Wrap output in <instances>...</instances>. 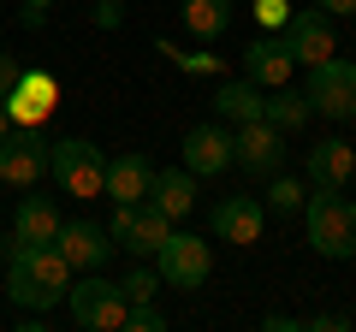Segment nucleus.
I'll use <instances>...</instances> for the list:
<instances>
[{
  "mask_svg": "<svg viewBox=\"0 0 356 332\" xmlns=\"http://www.w3.org/2000/svg\"><path fill=\"white\" fill-rule=\"evenodd\" d=\"M0 256H6V291H13L18 308H42V315H48L54 303H65V291H72V279H77L54 243H18V238H6V243H0Z\"/></svg>",
  "mask_w": 356,
  "mask_h": 332,
  "instance_id": "obj_1",
  "label": "nucleus"
},
{
  "mask_svg": "<svg viewBox=\"0 0 356 332\" xmlns=\"http://www.w3.org/2000/svg\"><path fill=\"white\" fill-rule=\"evenodd\" d=\"M303 226H309V249L327 261H350L356 256V202L344 190H315L303 202Z\"/></svg>",
  "mask_w": 356,
  "mask_h": 332,
  "instance_id": "obj_2",
  "label": "nucleus"
},
{
  "mask_svg": "<svg viewBox=\"0 0 356 332\" xmlns=\"http://www.w3.org/2000/svg\"><path fill=\"white\" fill-rule=\"evenodd\" d=\"M65 308H72L77 326L89 332H125V291H119L113 279H102V273H77L72 291H65Z\"/></svg>",
  "mask_w": 356,
  "mask_h": 332,
  "instance_id": "obj_3",
  "label": "nucleus"
},
{
  "mask_svg": "<svg viewBox=\"0 0 356 332\" xmlns=\"http://www.w3.org/2000/svg\"><path fill=\"white\" fill-rule=\"evenodd\" d=\"M48 179L60 184L65 196H102V184H107V154L95 149V142H83V137H65V142H54V160H48Z\"/></svg>",
  "mask_w": 356,
  "mask_h": 332,
  "instance_id": "obj_4",
  "label": "nucleus"
},
{
  "mask_svg": "<svg viewBox=\"0 0 356 332\" xmlns=\"http://www.w3.org/2000/svg\"><path fill=\"white\" fill-rule=\"evenodd\" d=\"M154 273H161V285L196 291V285H208V273H214V249H208V238H196V231H172V238L154 249Z\"/></svg>",
  "mask_w": 356,
  "mask_h": 332,
  "instance_id": "obj_5",
  "label": "nucleus"
},
{
  "mask_svg": "<svg viewBox=\"0 0 356 332\" xmlns=\"http://www.w3.org/2000/svg\"><path fill=\"white\" fill-rule=\"evenodd\" d=\"M303 95H309V113H321V119H356V65L339 60V53L309 65Z\"/></svg>",
  "mask_w": 356,
  "mask_h": 332,
  "instance_id": "obj_6",
  "label": "nucleus"
},
{
  "mask_svg": "<svg viewBox=\"0 0 356 332\" xmlns=\"http://www.w3.org/2000/svg\"><path fill=\"white\" fill-rule=\"evenodd\" d=\"M107 231H113V243L125 249V256H154L166 238H172V219L161 214L154 202H113V219H107Z\"/></svg>",
  "mask_w": 356,
  "mask_h": 332,
  "instance_id": "obj_7",
  "label": "nucleus"
},
{
  "mask_svg": "<svg viewBox=\"0 0 356 332\" xmlns=\"http://www.w3.org/2000/svg\"><path fill=\"white\" fill-rule=\"evenodd\" d=\"M48 160H54V142H42V125H13V131H6V142H0L6 184L36 190V184L48 179Z\"/></svg>",
  "mask_w": 356,
  "mask_h": 332,
  "instance_id": "obj_8",
  "label": "nucleus"
},
{
  "mask_svg": "<svg viewBox=\"0 0 356 332\" xmlns=\"http://www.w3.org/2000/svg\"><path fill=\"white\" fill-rule=\"evenodd\" d=\"M54 249L65 256V267H72V273H102L107 261L119 256L113 231H107V226H95V219H65V226H60V238H54Z\"/></svg>",
  "mask_w": 356,
  "mask_h": 332,
  "instance_id": "obj_9",
  "label": "nucleus"
},
{
  "mask_svg": "<svg viewBox=\"0 0 356 332\" xmlns=\"http://www.w3.org/2000/svg\"><path fill=\"white\" fill-rule=\"evenodd\" d=\"M232 149H238L232 166H243L250 179H273V172L285 166V131L267 125V119H250V125L232 131Z\"/></svg>",
  "mask_w": 356,
  "mask_h": 332,
  "instance_id": "obj_10",
  "label": "nucleus"
},
{
  "mask_svg": "<svg viewBox=\"0 0 356 332\" xmlns=\"http://www.w3.org/2000/svg\"><path fill=\"white\" fill-rule=\"evenodd\" d=\"M285 42H291V60L297 65H321L339 53V30H332V13H321V6H303V13H291V24H285Z\"/></svg>",
  "mask_w": 356,
  "mask_h": 332,
  "instance_id": "obj_11",
  "label": "nucleus"
},
{
  "mask_svg": "<svg viewBox=\"0 0 356 332\" xmlns=\"http://www.w3.org/2000/svg\"><path fill=\"white\" fill-rule=\"evenodd\" d=\"M208 226H214L220 243H261L267 202L261 196H220V202L208 208Z\"/></svg>",
  "mask_w": 356,
  "mask_h": 332,
  "instance_id": "obj_12",
  "label": "nucleus"
},
{
  "mask_svg": "<svg viewBox=\"0 0 356 332\" xmlns=\"http://www.w3.org/2000/svg\"><path fill=\"white\" fill-rule=\"evenodd\" d=\"M184 166H191L196 179H214V172H226L232 160H238V149H232V131H226V119L220 125H191L184 131Z\"/></svg>",
  "mask_w": 356,
  "mask_h": 332,
  "instance_id": "obj_13",
  "label": "nucleus"
},
{
  "mask_svg": "<svg viewBox=\"0 0 356 332\" xmlns=\"http://www.w3.org/2000/svg\"><path fill=\"white\" fill-rule=\"evenodd\" d=\"M54 107H60V77H54V72H24V77H18V90L6 95L13 125H48Z\"/></svg>",
  "mask_w": 356,
  "mask_h": 332,
  "instance_id": "obj_14",
  "label": "nucleus"
},
{
  "mask_svg": "<svg viewBox=\"0 0 356 332\" xmlns=\"http://www.w3.org/2000/svg\"><path fill=\"white\" fill-rule=\"evenodd\" d=\"M303 172H309V184H315V190H344V184H350V172H356V142L321 137L315 149H309Z\"/></svg>",
  "mask_w": 356,
  "mask_h": 332,
  "instance_id": "obj_15",
  "label": "nucleus"
},
{
  "mask_svg": "<svg viewBox=\"0 0 356 332\" xmlns=\"http://www.w3.org/2000/svg\"><path fill=\"white\" fill-rule=\"evenodd\" d=\"M291 42L280 36V30H273V36H255L250 48H243V77H250V83H261V90H280L285 77H291Z\"/></svg>",
  "mask_w": 356,
  "mask_h": 332,
  "instance_id": "obj_16",
  "label": "nucleus"
},
{
  "mask_svg": "<svg viewBox=\"0 0 356 332\" xmlns=\"http://www.w3.org/2000/svg\"><path fill=\"white\" fill-rule=\"evenodd\" d=\"M149 184H154L149 154L125 149V154H113V160H107V184H102V196H113V202H149Z\"/></svg>",
  "mask_w": 356,
  "mask_h": 332,
  "instance_id": "obj_17",
  "label": "nucleus"
},
{
  "mask_svg": "<svg viewBox=\"0 0 356 332\" xmlns=\"http://www.w3.org/2000/svg\"><path fill=\"white\" fill-rule=\"evenodd\" d=\"M60 208H54V196H42V190H24L18 196V214H13V238L18 243H54L60 238Z\"/></svg>",
  "mask_w": 356,
  "mask_h": 332,
  "instance_id": "obj_18",
  "label": "nucleus"
},
{
  "mask_svg": "<svg viewBox=\"0 0 356 332\" xmlns=\"http://www.w3.org/2000/svg\"><path fill=\"white\" fill-rule=\"evenodd\" d=\"M214 113L226 119V125H250V119H267V90L261 83H250V77H220L214 90Z\"/></svg>",
  "mask_w": 356,
  "mask_h": 332,
  "instance_id": "obj_19",
  "label": "nucleus"
},
{
  "mask_svg": "<svg viewBox=\"0 0 356 332\" xmlns=\"http://www.w3.org/2000/svg\"><path fill=\"white\" fill-rule=\"evenodd\" d=\"M149 202L161 208L166 219H184V214L196 208V172H191V166H166V172H154Z\"/></svg>",
  "mask_w": 356,
  "mask_h": 332,
  "instance_id": "obj_20",
  "label": "nucleus"
},
{
  "mask_svg": "<svg viewBox=\"0 0 356 332\" xmlns=\"http://www.w3.org/2000/svg\"><path fill=\"white\" fill-rule=\"evenodd\" d=\"M178 24L196 42H220L232 30V0H178Z\"/></svg>",
  "mask_w": 356,
  "mask_h": 332,
  "instance_id": "obj_21",
  "label": "nucleus"
},
{
  "mask_svg": "<svg viewBox=\"0 0 356 332\" xmlns=\"http://www.w3.org/2000/svg\"><path fill=\"white\" fill-rule=\"evenodd\" d=\"M309 119H315V113H309V95L303 90H285V83H280V90H267V125H280L285 137H291V131H303Z\"/></svg>",
  "mask_w": 356,
  "mask_h": 332,
  "instance_id": "obj_22",
  "label": "nucleus"
},
{
  "mask_svg": "<svg viewBox=\"0 0 356 332\" xmlns=\"http://www.w3.org/2000/svg\"><path fill=\"white\" fill-rule=\"evenodd\" d=\"M303 202H309V184L303 179H291V172H273V190H267V208L273 214H303Z\"/></svg>",
  "mask_w": 356,
  "mask_h": 332,
  "instance_id": "obj_23",
  "label": "nucleus"
},
{
  "mask_svg": "<svg viewBox=\"0 0 356 332\" xmlns=\"http://www.w3.org/2000/svg\"><path fill=\"white\" fill-rule=\"evenodd\" d=\"M119 291H125V303H154V291H161V273H154V267H131L125 279H119Z\"/></svg>",
  "mask_w": 356,
  "mask_h": 332,
  "instance_id": "obj_24",
  "label": "nucleus"
},
{
  "mask_svg": "<svg viewBox=\"0 0 356 332\" xmlns=\"http://www.w3.org/2000/svg\"><path fill=\"white\" fill-rule=\"evenodd\" d=\"M161 53H166V60H178L184 72H196V77H220V72H226V65H220L214 53H178L172 42H161Z\"/></svg>",
  "mask_w": 356,
  "mask_h": 332,
  "instance_id": "obj_25",
  "label": "nucleus"
},
{
  "mask_svg": "<svg viewBox=\"0 0 356 332\" xmlns=\"http://www.w3.org/2000/svg\"><path fill=\"white\" fill-rule=\"evenodd\" d=\"M125 332H166V315L154 303H131L125 308Z\"/></svg>",
  "mask_w": 356,
  "mask_h": 332,
  "instance_id": "obj_26",
  "label": "nucleus"
},
{
  "mask_svg": "<svg viewBox=\"0 0 356 332\" xmlns=\"http://www.w3.org/2000/svg\"><path fill=\"white\" fill-rule=\"evenodd\" d=\"M255 6V24L261 30H285L291 24V0H250Z\"/></svg>",
  "mask_w": 356,
  "mask_h": 332,
  "instance_id": "obj_27",
  "label": "nucleus"
},
{
  "mask_svg": "<svg viewBox=\"0 0 356 332\" xmlns=\"http://www.w3.org/2000/svg\"><path fill=\"white\" fill-rule=\"evenodd\" d=\"M303 326L309 332H344V326H350V315H303Z\"/></svg>",
  "mask_w": 356,
  "mask_h": 332,
  "instance_id": "obj_28",
  "label": "nucleus"
},
{
  "mask_svg": "<svg viewBox=\"0 0 356 332\" xmlns=\"http://www.w3.org/2000/svg\"><path fill=\"white\" fill-rule=\"evenodd\" d=\"M18 77H24V72H18V65H13V60H0V101H6V95H13V90H18Z\"/></svg>",
  "mask_w": 356,
  "mask_h": 332,
  "instance_id": "obj_29",
  "label": "nucleus"
},
{
  "mask_svg": "<svg viewBox=\"0 0 356 332\" xmlns=\"http://www.w3.org/2000/svg\"><path fill=\"white\" fill-rule=\"evenodd\" d=\"M95 24H102V30L119 24V0H102V6H95Z\"/></svg>",
  "mask_w": 356,
  "mask_h": 332,
  "instance_id": "obj_30",
  "label": "nucleus"
},
{
  "mask_svg": "<svg viewBox=\"0 0 356 332\" xmlns=\"http://www.w3.org/2000/svg\"><path fill=\"white\" fill-rule=\"evenodd\" d=\"M18 24H24V30H42V24H48V13H42V6H18Z\"/></svg>",
  "mask_w": 356,
  "mask_h": 332,
  "instance_id": "obj_31",
  "label": "nucleus"
},
{
  "mask_svg": "<svg viewBox=\"0 0 356 332\" xmlns=\"http://www.w3.org/2000/svg\"><path fill=\"white\" fill-rule=\"evenodd\" d=\"M261 326H267V332H297V326H303V320H297V315H267Z\"/></svg>",
  "mask_w": 356,
  "mask_h": 332,
  "instance_id": "obj_32",
  "label": "nucleus"
},
{
  "mask_svg": "<svg viewBox=\"0 0 356 332\" xmlns=\"http://www.w3.org/2000/svg\"><path fill=\"white\" fill-rule=\"evenodd\" d=\"M315 6H321V13H332V18H350L356 13V0H315Z\"/></svg>",
  "mask_w": 356,
  "mask_h": 332,
  "instance_id": "obj_33",
  "label": "nucleus"
},
{
  "mask_svg": "<svg viewBox=\"0 0 356 332\" xmlns=\"http://www.w3.org/2000/svg\"><path fill=\"white\" fill-rule=\"evenodd\" d=\"M6 131H13V113H6V101H0V142H6Z\"/></svg>",
  "mask_w": 356,
  "mask_h": 332,
  "instance_id": "obj_34",
  "label": "nucleus"
},
{
  "mask_svg": "<svg viewBox=\"0 0 356 332\" xmlns=\"http://www.w3.org/2000/svg\"><path fill=\"white\" fill-rule=\"evenodd\" d=\"M18 6H42V13H48V6H54V0H18Z\"/></svg>",
  "mask_w": 356,
  "mask_h": 332,
  "instance_id": "obj_35",
  "label": "nucleus"
},
{
  "mask_svg": "<svg viewBox=\"0 0 356 332\" xmlns=\"http://www.w3.org/2000/svg\"><path fill=\"white\" fill-rule=\"evenodd\" d=\"M0 184H6V166H0Z\"/></svg>",
  "mask_w": 356,
  "mask_h": 332,
  "instance_id": "obj_36",
  "label": "nucleus"
}]
</instances>
